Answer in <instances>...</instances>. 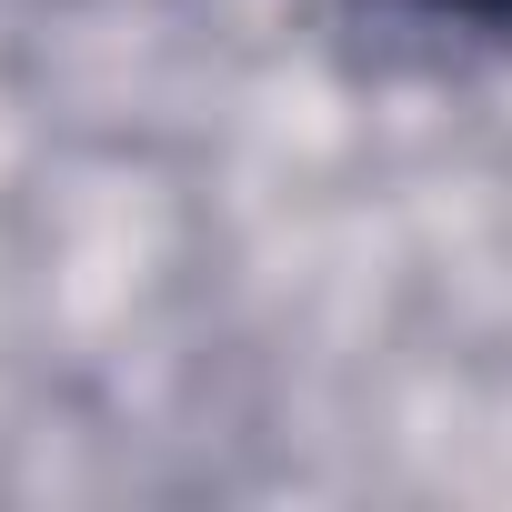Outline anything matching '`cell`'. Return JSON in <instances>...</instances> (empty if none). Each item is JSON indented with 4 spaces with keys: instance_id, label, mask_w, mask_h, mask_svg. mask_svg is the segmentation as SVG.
<instances>
[{
    "instance_id": "cell-1",
    "label": "cell",
    "mask_w": 512,
    "mask_h": 512,
    "mask_svg": "<svg viewBox=\"0 0 512 512\" xmlns=\"http://www.w3.org/2000/svg\"><path fill=\"white\" fill-rule=\"evenodd\" d=\"M422 11H452V21H482V31H512V0H422Z\"/></svg>"
}]
</instances>
